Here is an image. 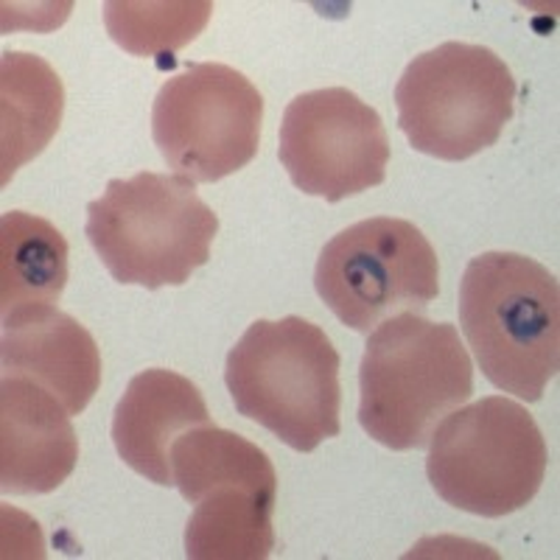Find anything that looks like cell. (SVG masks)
<instances>
[{
    "label": "cell",
    "instance_id": "2",
    "mask_svg": "<svg viewBox=\"0 0 560 560\" xmlns=\"http://www.w3.org/2000/svg\"><path fill=\"white\" fill-rule=\"evenodd\" d=\"M459 325L485 378L541 401L560 368V287L522 253H482L459 280Z\"/></svg>",
    "mask_w": 560,
    "mask_h": 560
},
{
    "label": "cell",
    "instance_id": "7",
    "mask_svg": "<svg viewBox=\"0 0 560 560\" xmlns=\"http://www.w3.org/2000/svg\"><path fill=\"white\" fill-rule=\"evenodd\" d=\"M314 287L323 303L359 334L440 294V264L429 238L407 219L373 217L337 233L319 253Z\"/></svg>",
    "mask_w": 560,
    "mask_h": 560
},
{
    "label": "cell",
    "instance_id": "12",
    "mask_svg": "<svg viewBox=\"0 0 560 560\" xmlns=\"http://www.w3.org/2000/svg\"><path fill=\"white\" fill-rule=\"evenodd\" d=\"M208 423V404L191 378L166 368L143 370L129 382L127 393L115 407V452L135 474L172 488L174 440Z\"/></svg>",
    "mask_w": 560,
    "mask_h": 560
},
{
    "label": "cell",
    "instance_id": "14",
    "mask_svg": "<svg viewBox=\"0 0 560 560\" xmlns=\"http://www.w3.org/2000/svg\"><path fill=\"white\" fill-rule=\"evenodd\" d=\"M172 474L183 499L191 504L222 485H236L267 499H278V474L269 454L242 434L213 423L174 440Z\"/></svg>",
    "mask_w": 560,
    "mask_h": 560
},
{
    "label": "cell",
    "instance_id": "17",
    "mask_svg": "<svg viewBox=\"0 0 560 560\" xmlns=\"http://www.w3.org/2000/svg\"><path fill=\"white\" fill-rule=\"evenodd\" d=\"M210 14V0H109L104 3V26L113 43L132 57H160L194 43Z\"/></svg>",
    "mask_w": 560,
    "mask_h": 560
},
{
    "label": "cell",
    "instance_id": "8",
    "mask_svg": "<svg viewBox=\"0 0 560 560\" xmlns=\"http://www.w3.org/2000/svg\"><path fill=\"white\" fill-rule=\"evenodd\" d=\"M261 121L264 98L242 70L199 62L160 88L152 138L179 177L219 183L258 154Z\"/></svg>",
    "mask_w": 560,
    "mask_h": 560
},
{
    "label": "cell",
    "instance_id": "13",
    "mask_svg": "<svg viewBox=\"0 0 560 560\" xmlns=\"http://www.w3.org/2000/svg\"><path fill=\"white\" fill-rule=\"evenodd\" d=\"M65 90L57 70L37 54L7 51L0 59V183L32 163L57 135Z\"/></svg>",
    "mask_w": 560,
    "mask_h": 560
},
{
    "label": "cell",
    "instance_id": "1",
    "mask_svg": "<svg viewBox=\"0 0 560 560\" xmlns=\"http://www.w3.org/2000/svg\"><path fill=\"white\" fill-rule=\"evenodd\" d=\"M359 387L364 432L389 452H418L474 395V362L452 323L404 312L370 334Z\"/></svg>",
    "mask_w": 560,
    "mask_h": 560
},
{
    "label": "cell",
    "instance_id": "5",
    "mask_svg": "<svg viewBox=\"0 0 560 560\" xmlns=\"http://www.w3.org/2000/svg\"><path fill=\"white\" fill-rule=\"evenodd\" d=\"M547 463L533 415L504 395H490L440 420L429 440L427 477L452 508L502 518L533 502Z\"/></svg>",
    "mask_w": 560,
    "mask_h": 560
},
{
    "label": "cell",
    "instance_id": "9",
    "mask_svg": "<svg viewBox=\"0 0 560 560\" xmlns=\"http://www.w3.org/2000/svg\"><path fill=\"white\" fill-rule=\"evenodd\" d=\"M278 154L294 188L334 205L384 183L389 140L382 115L353 90L325 88L289 102Z\"/></svg>",
    "mask_w": 560,
    "mask_h": 560
},
{
    "label": "cell",
    "instance_id": "11",
    "mask_svg": "<svg viewBox=\"0 0 560 560\" xmlns=\"http://www.w3.org/2000/svg\"><path fill=\"white\" fill-rule=\"evenodd\" d=\"M3 373L26 376L57 395L70 415H82L102 384V353L79 319L54 303L3 314Z\"/></svg>",
    "mask_w": 560,
    "mask_h": 560
},
{
    "label": "cell",
    "instance_id": "16",
    "mask_svg": "<svg viewBox=\"0 0 560 560\" xmlns=\"http://www.w3.org/2000/svg\"><path fill=\"white\" fill-rule=\"evenodd\" d=\"M275 499L236 485L213 488L199 499L185 527L191 560H264L275 549Z\"/></svg>",
    "mask_w": 560,
    "mask_h": 560
},
{
    "label": "cell",
    "instance_id": "15",
    "mask_svg": "<svg viewBox=\"0 0 560 560\" xmlns=\"http://www.w3.org/2000/svg\"><path fill=\"white\" fill-rule=\"evenodd\" d=\"M68 283V242L51 222L9 210L0 217V312L54 303Z\"/></svg>",
    "mask_w": 560,
    "mask_h": 560
},
{
    "label": "cell",
    "instance_id": "3",
    "mask_svg": "<svg viewBox=\"0 0 560 560\" xmlns=\"http://www.w3.org/2000/svg\"><path fill=\"white\" fill-rule=\"evenodd\" d=\"M339 368L342 359L319 325L303 317L255 319L228 353L224 384L244 418L294 452L312 454L342 429Z\"/></svg>",
    "mask_w": 560,
    "mask_h": 560
},
{
    "label": "cell",
    "instance_id": "6",
    "mask_svg": "<svg viewBox=\"0 0 560 560\" xmlns=\"http://www.w3.org/2000/svg\"><path fill=\"white\" fill-rule=\"evenodd\" d=\"M516 93V79L497 51L443 43L418 54L398 79V129L415 152L459 163L502 138Z\"/></svg>",
    "mask_w": 560,
    "mask_h": 560
},
{
    "label": "cell",
    "instance_id": "4",
    "mask_svg": "<svg viewBox=\"0 0 560 560\" xmlns=\"http://www.w3.org/2000/svg\"><path fill=\"white\" fill-rule=\"evenodd\" d=\"M217 213L199 199L191 179L140 172L109 179L102 199L88 205L90 244L118 283L183 287L210 261Z\"/></svg>",
    "mask_w": 560,
    "mask_h": 560
},
{
    "label": "cell",
    "instance_id": "10",
    "mask_svg": "<svg viewBox=\"0 0 560 560\" xmlns=\"http://www.w3.org/2000/svg\"><path fill=\"white\" fill-rule=\"evenodd\" d=\"M57 395L26 376L0 384V488L12 497L51 493L73 474L79 438Z\"/></svg>",
    "mask_w": 560,
    "mask_h": 560
}]
</instances>
